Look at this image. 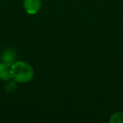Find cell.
<instances>
[{
    "instance_id": "6da1fadb",
    "label": "cell",
    "mask_w": 123,
    "mask_h": 123,
    "mask_svg": "<svg viewBox=\"0 0 123 123\" xmlns=\"http://www.w3.org/2000/svg\"><path fill=\"white\" fill-rule=\"evenodd\" d=\"M11 76L17 82L28 83L34 77V70L25 62H17L11 67Z\"/></svg>"
},
{
    "instance_id": "7a4b0ae2",
    "label": "cell",
    "mask_w": 123,
    "mask_h": 123,
    "mask_svg": "<svg viewBox=\"0 0 123 123\" xmlns=\"http://www.w3.org/2000/svg\"><path fill=\"white\" fill-rule=\"evenodd\" d=\"M41 7V0H24V8L30 14H35Z\"/></svg>"
},
{
    "instance_id": "3957f363",
    "label": "cell",
    "mask_w": 123,
    "mask_h": 123,
    "mask_svg": "<svg viewBox=\"0 0 123 123\" xmlns=\"http://www.w3.org/2000/svg\"><path fill=\"white\" fill-rule=\"evenodd\" d=\"M11 67L12 65H9L7 63H0V79L4 80H8L11 79Z\"/></svg>"
},
{
    "instance_id": "277c9868",
    "label": "cell",
    "mask_w": 123,
    "mask_h": 123,
    "mask_svg": "<svg viewBox=\"0 0 123 123\" xmlns=\"http://www.w3.org/2000/svg\"><path fill=\"white\" fill-rule=\"evenodd\" d=\"M15 52L11 49L5 51V52L3 55V62L4 63L9 64V65H13L14 63V61L15 60Z\"/></svg>"
},
{
    "instance_id": "5b68a950",
    "label": "cell",
    "mask_w": 123,
    "mask_h": 123,
    "mask_svg": "<svg viewBox=\"0 0 123 123\" xmlns=\"http://www.w3.org/2000/svg\"><path fill=\"white\" fill-rule=\"evenodd\" d=\"M110 121L111 123H123V113L117 112L116 114L112 115Z\"/></svg>"
},
{
    "instance_id": "8992f818",
    "label": "cell",
    "mask_w": 123,
    "mask_h": 123,
    "mask_svg": "<svg viewBox=\"0 0 123 123\" xmlns=\"http://www.w3.org/2000/svg\"><path fill=\"white\" fill-rule=\"evenodd\" d=\"M6 89H7V90L9 91H12L14 90V89H15V84H14V82H9L8 83V84H6Z\"/></svg>"
}]
</instances>
